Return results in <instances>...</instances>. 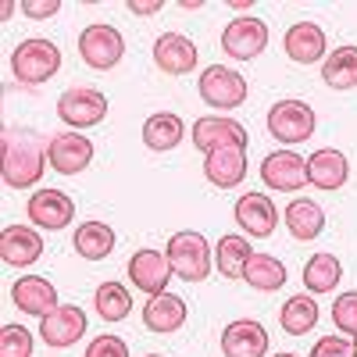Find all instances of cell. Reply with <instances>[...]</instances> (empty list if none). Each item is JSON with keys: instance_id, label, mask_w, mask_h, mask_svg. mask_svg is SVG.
<instances>
[{"instance_id": "cell-1", "label": "cell", "mask_w": 357, "mask_h": 357, "mask_svg": "<svg viewBox=\"0 0 357 357\" xmlns=\"http://www.w3.org/2000/svg\"><path fill=\"white\" fill-rule=\"evenodd\" d=\"M4 151H0V175L4 186L29 190L43 178V168L50 165V139L29 126H8L4 129Z\"/></svg>"}, {"instance_id": "cell-2", "label": "cell", "mask_w": 357, "mask_h": 357, "mask_svg": "<svg viewBox=\"0 0 357 357\" xmlns=\"http://www.w3.org/2000/svg\"><path fill=\"white\" fill-rule=\"evenodd\" d=\"M165 257L172 264V272L186 282H204L211 275V247L200 232H175L168 247H165Z\"/></svg>"}, {"instance_id": "cell-26", "label": "cell", "mask_w": 357, "mask_h": 357, "mask_svg": "<svg viewBox=\"0 0 357 357\" xmlns=\"http://www.w3.org/2000/svg\"><path fill=\"white\" fill-rule=\"evenodd\" d=\"M318 318H321V311H318V301L311 293H296V296H289V301L282 304V311H279V325L289 333V336H304V333H311L314 325H318Z\"/></svg>"}, {"instance_id": "cell-35", "label": "cell", "mask_w": 357, "mask_h": 357, "mask_svg": "<svg viewBox=\"0 0 357 357\" xmlns=\"http://www.w3.org/2000/svg\"><path fill=\"white\" fill-rule=\"evenodd\" d=\"M86 357H129V347H126L122 336L104 333V336H97L93 343L86 347Z\"/></svg>"}, {"instance_id": "cell-11", "label": "cell", "mask_w": 357, "mask_h": 357, "mask_svg": "<svg viewBox=\"0 0 357 357\" xmlns=\"http://www.w3.org/2000/svg\"><path fill=\"white\" fill-rule=\"evenodd\" d=\"M25 215L33 218V225H40V229H47V232H57V229L72 225L75 204H72V197L61 193V190H36L33 197H29V204H25Z\"/></svg>"}, {"instance_id": "cell-36", "label": "cell", "mask_w": 357, "mask_h": 357, "mask_svg": "<svg viewBox=\"0 0 357 357\" xmlns=\"http://www.w3.org/2000/svg\"><path fill=\"white\" fill-rule=\"evenodd\" d=\"M311 357H354V343L347 336H321L314 343Z\"/></svg>"}, {"instance_id": "cell-21", "label": "cell", "mask_w": 357, "mask_h": 357, "mask_svg": "<svg viewBox=\"0 0 357 357\" xmlns=\"http://www.w3.org/2000/svg\"><path fill=\"white\" fill-rule=\"evenodd\" d=\"M347 178H350V165L340 151H333V146H321V151H314L307 158V183L314 190L333 193V190L347 186Z\"/></svg>"}, {"instance_id": "cell-31", "label": "cell", "mask_w": 357, "mask_h": 357, "mask_svg": "<svg viewBox=\"0 0 357 357\" xmlns=\"http://www.w3.org/2000/svg\"><path fill=\"white\" fill-rule=\"evenodd\" d=\"M243 279H247V286H254L261 293H275V289L286 286V268L272 254H254L250 264H247V272H243Z\"/></svg>"}, {"instance_id": "cell-42", "label": "cell", "mask_w": 357, "mask_h": 357, "mask_svg": "<svg viewBox=\"0 0 357 357\" xmlns=\"http://www.w3.org/2000/svg\"><path fill=\"white\" fill-rule=\"evenodd\" d=\"M354 357H357V343H354Z\"/></svg>"}, {"instance_id": "cell-37", "label": "cell", "mask_w": 357, "mask_h": 357, "mask_svg": "<svg viewBox=\"0 0 357 357\" xmlns=\"http://www.w3.org/2000/svg\"><path fill=\"white\" fill-rule=\"evenodd\" d=\"M22 11L29 18L43 22V18H54L57 11H61V0H22Z\"/></svg>"}, {"instance_id": "cell-7", "label": "cell", "mask_w": 357, "mask_h": 357, "mask_svg": "<svg viewBox=\"0 0 357 357\" xmlns=\"http://www.w3.org/2000/svg\"><path fill=\"white\" fill-rule=\"evenodd\" d=\"M197 89H200V97H204L207 104H211V107H222V111L240 107V104L247 100V93H250L247 79H243L240 72L225 68V65H211L207 72H200Z\"/></svg>"}, {"instance_id": "cell-27", "label": "cell", "mask_w": 357, "mask_h": 357, "mask_svg": "<svg viewBox=\"0 0 357 357\" xmlns=\"http://www.w3.org/2000/svg\"><path fill=\"white\" fill-rule=\"evenodd\" d=\"M72 247L86 261H104L114 250V229L104 222H82L72 236Z\"/></svg>"}, {"instance_id": "cell-20", "label": "cell", "mask_w": 357, "mask_h": 357, "mask_svg": "<svg viewBox=\"0 0 357 357\" xmlns=\"http://www.w3.org/2000/svg\"><path fill=\"white\" fill-rule=\"evenodd\" d=\"M154 61L165 75H186L197 68V43L183 33H165L154 40Z\"/></svg>"}, {"instance_id": "cell-3", "label": "cell", "mask_w": 357, "mask_h": 357, "mask_svg": "<svg viewBox=\"0 0 357 357\" xmlns=\"http://www.w3.org/2000/svg\"><path fill=\"white\" fill-rule=\"evenodd\" d=\"M57 68H61V50L50 40H25L11 54V72L25 86H40V82L54 79Z\"/></svg>"}, {"instance_id": "cell-8", "label": "cell", "mask_w": 357, "mask_h": 357, "mask_svg": "<svg viewBox=\"0 0 357 357\" xmlns=\"http://www.w3.org/2000/svg\"><path fill=\"white\" fill-rule=\"evenodd\" d=\"M268 132L282 143H304L314 132V111L304 100H279L268 111Z\"/></svg>"}, {"instance_id": "cell-39", "label": "cell", "mask_w": 357, "mask_h": 357, "mask_svg": "<svg viewBox=\"0 0 357 357\" xmlns=\"http://www.w3.org/2000/svg\"><path fill=\"white\" fill-rule=\"evenodd\" d=\"M178 8H183V11H197L200 0H178Z\"/></svg>"}, {"instance_id": "cell-22", "label": "cell", "mask_w": 357, "mask_h": 357, "mask_svg": "<svg viewBox=\"0 0 357 357\" xmlns=\"http://www.w3.org/2000/svg\"><path fill=\"white\" fill-rule=\"evenodd\" d=\"M204 175L207 183L218 186V190H232L240 186L247 178V151H236V146H229V151H215L204 158Z\"/></svg>"}, {"instance_id": "cell-23", "label": "cell", "mask_w": 357, "mask_h": 357, "mask_svg": "<svg viewBox=\"0 0 357 357\" xmlns=\"http://www.w3.org/2000/svg\"><path fill=\"white\" fill-rule=\"evenodd\" d=\"M143 325L151 333H175L186 325V301L175 293H158L143 307Z\"/></svg>"}, {"instance_id": "cell-24", "label": "cell", "mask_w": 357, "mask_h": 357, "mask_svg": "<svg viewBox=\"0 0 357 357\" xmlns=\"http://www.w3.org/2000/svg\"><path fill=\"white\" fill-rule=\"evenodd\" d=\"M282 218H286L289 236H293V240H301V243L318 240L321 229H325V211H321L314 200H307V197L293 200V204L286 207V215H282Z\"/></svg>"}, {"instance_id": "cell-19", "label": "cell", "mask_w": 357, "mask_h": 357, "mask_svg": "<svg viewBox=\"0 0 357 357\" xmlns=\"http://www.w3.org/2000/svg\"><path fill=\"white\" fill-rule=\"evenodd\" d=\"M289 61L296 65H314L325 57V50H329V40H325V29L314 25V22H296L286 29V40H282Z\"/></svg>"}, {"instance_id": "cell-10", "label": "cell", "mask_w": 357, "mask_h": 357, "mask_svg": "<svg viewBox=\"0 0 357 357\" xmlns=\"http://www.w3.org/2000/svg\"><path fill=\"white\" fill-rule=\"evenodd\" d=\"M261 183L279 193H293L307 186V161L293 151H272L261 161Z\"/></svg>"}, {"instance_id": "cell-32", "label": "cell", "mask_w": 357, "mask_h": 357, "mask_svg": "<svg viewBox=\"0 0 357 357\" xmlns=\"http://www.w3.org/2000/svg\"><path fill=\"white\" fill-rule=\"evenodd\" d=\"M93 307H97V314H100L104 321H126L129 311H132V296H129V289H126L122 282L111 279V282H100V286H97Z\"/></svg>"}, {"instance_id": "cell-30", "label": "cell", "mask_w": 357, "mask_h": 357, "mask_svg": "<svg viewBox=\"0 0 357 357\" xmlns=\"http://www.w3.org/2000/svg\"><path fill=\"white\" fill-rule=\"evenodd\" d=\"M321 79L329 89H354L357 86V47H336L325 57Z\"/></svg>"}, {"instance_id": "cell-40", "label": "cell", "mask_w": 357, "mask_h": 357, "mask_svg": "<svg viewBox=\"0 0 357 357\" xmlns=\"http://www.w3.org/2000/svg\"><path fill=\"white\" fill-rule=\"evenodd\" d=\"M275 357H301V354H289V350H286V354H275Z\"/></svg>"}, {"instance_id": "cell-29", "label": "cell", "mask_w": 357, "mask_h": 357, "mask_svg": "<svg viewBox=\"0 0 357 357\" xmlns=\"http://www.w3.org/2000/svg\"><path fill=\"white\" fill-rule=\"evenodd\" d=\"M340 279H343V264H340V257L336 254H314L307 264H304V286H307V293L314 296V293H333L336 286H340Z\"/></svg>"}, {"instance_id": "cell-9", "label": "cell", "mask_w": 357, "mask_h": 357, "mask_svg": "<svg viewBox=\"0 0 357 357\" xmlns=\"http://www.w3.org/2000/svg\"><path fill=\"white\" fill-rule=\"evenodd\" d=\"M268 47V25L261 18H232L225 29H222V50L236 61H254V57Z\"/></svg>"}, {"instance_id": "cell-16", "label": "cell", "mask_w": 357, "mask_h": 357, "mask_svg": "<svg viewBox=\"0 0 357 357\" xmlns=\"http://www.w3.org/2000/svg\"><path fill=\"white\" fill-rule=\"evenodd\" d=\"M222 354L225 357H264L268 354V333L254 318H236L222 333Z\"/></svg>"}, {"instance_id": "cell-12", "label": "cell", "mask_w": 357, "mask_h": 357, "mask_svg": "<svg viewBox=\"0 0 357 357\" xmlns=\"http://www.w3.org/2000/svg\"><path fill=\"white\" fill-rule=\"evenodd\" d=\"M172 275H175V272H172V264H168V257H165L161 250L143 247V250H136V254L129 257V282H132L136 289H143V293H151V296L168 293Z\"/></svg>"}, {"instance_id": "cell-13", "label": "cell", "mask_w": 357, "mask_h": 357, "mask_svg": "<svg viewBox=\"0 0 357 357\" xmlns=\"http://www.w3.org/2000/svg\"><path fill=\"white\" fill-rule=\"evenodd\" d=\"M40 336L54 350H65V347L79 343L86 336V311L75 307V304H61L47 318H40Z\"/></svg>"}, {"instance_id": "cell-33", "label": "cell", "mask_w": 357, "mask_h": 357, "mask_svg": "<svg viewBox=\"0 0 357 357\" xmlns=\"http://www.w3.org/2000/svg\"><path fill=\"white\" fill-rule=\"evenodd\" d=\"M0 357H33V333L11 321L0 329Z\"/></svg>"}, {"instance_id": "cell-34", "label": "cell", "mask_w": 357, "mask_h": 357, "mask_svg": "<svg viewBox=\"0 0 357 357\" xmlns=\"http://www.w3.org/2000/svg\"><path fill=\"white\" fill-rule=\"evenodd\" d=\"M333 321H336V329H343V336H354V340H357V289L336 296Z\"/></svg>"}, {"instance_id": "cell-18", "label": "cell", "mask_w": 357, "mask_h": 357, "mask_svg": "<svg viewBox=\"0 0 357 357\" xmlns=\"http://www.w3.org/2000/svg\"><path fill=\"white\" fill-rule=\"evenodd\" d=\"M11 301H15L18 311L36 314V318H47L50 311L61 307V304H57V289H54V282H47L43 275H22V279H15V286H11Z\"/></svg>"}, {"instance_id": "cell-41", "label": "cell", "mask_w": 357, "mask_h": 357, "mask_svg": "<svg viewBox=\"0 0 357 357\" xmlns=\"http://www.w3.org/2000/svg\"><path fill=\"white\" fill-rule=\"evenodd\" d=\"M146 357H161V354H146Z\"/></svg>"}, {"instance_id": "cell-38", "label": "cell", "mask_w": 357, "mask_h": 357, "mask_svg": "<svg viewBox=\"0 0 357 357\" xmlns=\"http://www.w3.org/2000/svg\"><path fill=\"white\" fill-rule=\"evenodd\" d=\"M129 11L132 15H158L161 11V0H129Z\"/></svg>"}, {"instance_id": "cell-6", "label": "cell", "mask_w": 357, "mask_h": 357, "mask_svg": "<svg viewBox=\"0 0 357 357\" xmlns=\"http://www.w3.org/2000/svg\"><path fill=\"white\" fill-rule=\"evenodd\" d=\"M190 139L193 146L207 158V154H215V151H229V146H236V151H247V129L240 122H232V118H215V114H204L193 122L190 129Z\"/></svg>"}, {"instance_id": "cell-25", "label": "cell", "mask_w": 357, "mask_h": 357, "mask_svg": "<svg viewBox=\"0 0 357 357\" xmlns=\"http://www.w3.org/2000/svg\"><path fill=\"white\" fill-rule=\"evenodd\" d=\"M183 136H186V126H183V118L172 114V111H158V114H151L143 122V143L151 146V151H158V154L178 146Z\"/></svg>"}, {"instance_id": "cell-17", "label": "cell", "mask_w": 357, "mask_h": 357, "mask_svg": "<svg viewBox=\"0 0 357 357\" xmlns=\"http://www.w3.org/2000/svg\"><path fill=\"white\" fill-rule=\"evenodd\" d=\"M43 254V236L29 225H8L0 232V261L8 268H29Z\"/></svg>"}, {"instance_id": "cell-15", "label": "cell", "mask_w": 357, "mask_h": 357, "mask_svg": "<svg viewBox=\"0 0 357 357\" xmlns=\"http://www.w3.org/2000/svg\"><path fill=\"white\" fill-rule=\"evenodd\" d=\"M93 161V143L82 132H57L50 136V168L61 175H79Z\"/></svg>"}, {"instance_id": "cell-28", "label": "cell", "mask_w": 357, "mask_h": 357, "mask_svg": "<svg viewBox=\"0 0 357 357\" xmlns=\"http://www.w3.org/2000/svg\"><path fill=\"white\" fill-rule=\"evenodd\" d=\"M250 257H254V247L243 240V236H236V232L222 236L218 247H215V264H218V272L225 279H243Z\"/></svg>"}, {"instance_id": "cell-5", "label": "cell", "mask_w": 357, "mask_h": 357, "mask_svg": "<svg viewBox=\"0 0 357 357\" xmlns=\"http://www.w3.org/2000/svg\"><path fill=\"white\" fill-rule=\"evenodd\" d=\"M79 54H82V61L89 68H97V72H107L114 68L118 61H122V54H126V40L122 33H118L114 25H86L82 33H79Z\"/></svg>"}, {"instance_id": "cell-4", "label": "cell", "mask_w": 357, "mask_h": 357, "mask_svg": "<svg viewBox=\"0 0 357 357\" xmlns=\"http://www.w3.org/2000/svg\"><path fill=\"white\" fill-rule=\"evenodd\" d=\"M104 114H107V97L93 86H72L57 100V118L68 129H93L104 122Z\"/></svg>"}, {"instance_id": "cell-14", "label": "cell", "mask_w": 357, "mask_h": 357, "mask_svg": "<svg viewBox=\"0 0 357 357\" xmlns=\"http://www.w3.org/2000/svg\"><path fill=\"white\" fill-rule=\"evenodd\" d=\"M236 222H240V229L247 236L264 240V236H272L275 225H279V207L264 193H243L240 200H236Z\"/></svg>"}]
</instances>
